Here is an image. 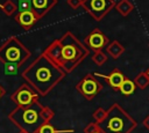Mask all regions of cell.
Here are the masks:
<instances>
[{
	"instance_id": "6da1fadb",
	"label": "cell",
	"mask_w": 149,
	"mask_h": 133,
	"mask_svg": "<svg viewBox=\"0 0 149 133\" xmlns=\"http://www.w3.org/2000/svg\"><path fill=\"white\" fill-rule=\"evenodd\" d=\"M43 53L68 74L73 72L88 56V47L73 32L66 31L61 38L54 39L43 50Z\"/></svg>"
},
{
	"instance_id": "7a4b0ae2",
	"label": "cell",
	"mask_w": 149,
	"mask_h": 133,
	"mask_svg": "<svg viewBox=\"0 0 149 133\" xmlns=\"http://www.w3.org/2000/svg\"><path fill=\"white\" fill-rule=\"evenodd\" d=\"M66 73L51 61L43 52L23 69L21 76L41 96H47L64 77Z\"/></svg>"
},
{
	"instance_id": "3957f363",
	"label": "cell",
	"mask_w": 149,
	"mask_h": 133,
	"mask_svg": "<svg viewBox=\"0 0 149 133\" xmlns=\"http://www.w3.org/2000/svg\"><path fill=\"white\" fill-rule=\"evenodd\" d=\"M55 117V111L44 106L40 101L27 106H16L8 113V119L19 128L29 133H37L38 130L47 123H50Z\"/></svg>"
},
{
	"instance_id": "277c9868",
	"label": "cell",
	"mask_w": 149,
	"mask_h": 133,
	"mask_svg": "<svg viewBox=\"0 0 149 133\" xmlns=\"http://www.w3.org/2000/svg\"><path fill=\"white\" fill-rule=\"evenodd\" d=\"M136 126L137 123L135 119H133L118 103L112 104L107 109L105 119L99 123V127L104 133H130Z\"/></svg>"
},
{
	"instance_id": "5b68a950",
	"label": "cell",
	"mask_w": 149,
	"mask_h": 133,
	"mask_svg": "<svg viewBox=\"0 0 149 133\" xmlns=\"http://www.w3.org/2000/svg\"><path fill=\"white\" fill-rule=\"evenodd\" d=\"M30 51L15 36L8 37L0 45V61L2 64L13 62L22 66L30 58Z\"/></svg>"
},
{
	"instance_id": "8992f818",
	"label": "cell",
	"mask_w": 149,
	"mask_h": 133,
	"mask_svg": "<svg viewBox=\"0 0 149 133\" xmlns=\"http://www.w3.org/2000/svg\"><path fill=\"white\" fill-rule=\"evenodd\" d=\"M114 0H83L81 8L95 21H101L114 7Z\"/></svg>"
},
{
	"instance_id": "52a82bcc",
	"label": "cell",
	"mask_w": 149,
	"mask_h": 133,
	"mask_svg": "<svg viewBox=\"0 0 149 133\" xmlns=\"http://www.w3.org/2000/svg\"><path fill=\"white\" fill-rule=\"evenodd\" d=\"M104 86L102 83L98 80V77L92 73L85 75L77 84H76V90L81 94L87 101H92L101 90Z\"/></svg>"
},
{
	"instance_id": "ba28073f",
	"label": "cell",
	"mask_w": 149,
	"mask_h": 133,
	"mask_svg": "<svg viewBox=\"0 0 149 133\" xmlns=\"http://www.w3.org/2000/svg\"><path fill=\"white\" fill-rule=\"evenodd\" d=\"M41 95L28 83L21 84L14 93L10 95V101L16 104V106H27L38 101Z\"/></svg>"
},
{
	"instance_id": "9c48e42d",
	"label": "cell",
	"mask_w": 149,
	"mask_h": 133,
	"mask_svg": "<svg viewBox=\"0 0 149 133\" xmlns=\"http://www.w3.org/2000/svg\"><path fill=\"white\" fill-rule=\"evenodd\" d=\"M84 44L86 45V47L93 51H100L109 44V39L99 28H94L84 38Z\"/></svg>"
},
{
	"instance_id": "30bf717a",
	"label": "cell",
	"mask_w": 149,
	"mask_h": 133,
	"mask_svg": "<svg viewBox=\"0 0 149 133\" xmlns=\"http://www.w3.org/2000/svg\"><path fill=\"white\" fill-rule=\"evenodd\" d=\"M14 20L21 25L23 30H30L35 25V23L40 20V17L34 10H26V12H19L17 14H15Z\"/></svg>"
},
{
	"instance_id": "8fae6325",
	"label": "cell",
	"mask_w": 149,
	"mask_h": 133,
	"mask_svg": "<svg viewBox=\"0 0 149 133\" xmlns=\"http://www.w3.org/2000/svg\"><path fill=\"white\" fill-rule=\"evenodd\" d=\"M93 74H94L97 77H102V79L107 80L108 84H109L113 89H115V90H119L120 86L122 84V82H123L125 79H126L125 74H123L120 69H118V68H114L109 74H101V73H98V72H94Z\"/></svg>"
},
{
	"instance_id": "7c38bea8",
	"label": "cell",
	"mask_w": 149,
	"mask_h": 133,
	"mask_svg": "<svg viewBox=\"0 0 149 133\" xmlns=\"http://www.w3.org/2000/svg\"><path fill=\"white\" fill-rule=\"evenodd\" d=\"M30 2L33 10L40 19H42L51 8L57 5V0H30Z\"/></svg>"
},
{
	"instance_id": "4fadbf2b",
	"label": "cell",
	"mask_w": 149,
	"mask_h": 133,
	"mask_svg": "<svg viewBox=\"0 0 149 133\" xmlns=\"http://www.w3.org/2000/svg\"><path fill=\"white\" fill-rule=\"evenodd\" d=\"M125 52V46L119 40H113L106 46V53L113 59H119Z\"/></svg>"
},
{
	"instance_id": "5bb4252c",
	"label": "cell",
	"mask_w": 149,
	"mask_h": 133,
	"mask_svg": "<svg viewBox=\"0 0 149 133\" xmlns=\"http://www.w3.org/2000/svg\"><path fill=\"white\" fill-rule=\"evenodd\" d=\"M114 9H115L121 16L126 17V16H128V15L133 12L134 6H133V3H132L129 0H120L119 2L115 3Z\"/></svg>"
},
{
	"instance_id": "9a60e30c",
	"label": "cell",
	"mask_w": 149,
	"mask_h": 133,
	"mask_svg": "<svg viewBox=\"0 0 149 133\" xmlns=\"http://www.w3.org/2000/svg\"><path fill=\"white\" fill-rule=\"evenodd\" d=\"M119 90L121 91L122 95L129 96V95H132V94L135 93V90H136V84H135L134 80H130V79H127V77H126L125 81L122 82V84L120 86Z\"/></svg>"
},
{
	"instance_id": "2e32d148",
	"label": "cell",
	"mask_w": 149,
	"mask_h": 133,
	"mask_svg": "<svg viewBox=\"0 0 149 133\" xmlns=\"http://www.w3.org/2000/svg\"><path fill=\"white\" fill-rule=\"evenodd\" d=\"M0 8L7 16H13L17 10V5L12 0H6L3 3H0Z\"/></svg>"
},
{
	"instance_id": "e0dca14e",
	"label": "cell",
	"mask_w": 149,
	"mask_h": 133,
	"mask_svg": "<svg viewBox=\"0 0 149 133\" xmlns=\"http://www.w3.org/2000/svg\"><path fill=\"white\" fill-rule=\"evenodd\" d=\"M134 82H135V84H136L137 88H140V89H146V88L149 86V76H148V74L146 73V71L139 73V74L135 76Z\"/></svg>"
},
{
	"instance_id": "ac0fdd59",
	"label": "cell",
	"mask_w": 149,
	"mask_h": 133,
	"mask_svg": "<svg viewBox=\"0 0 149 133\" xmlns=\"http://www.w3.org/2000/svg\"><path fill=\"white\" fill-rule=\"evenodd\" d=\"M73 132H74V130H72V128H69V130H56L50 123H47L38 130L37 133H73Z\"/></svg>"
},
{
	"instance_id": "d6986e66",
	"label": "cell",
	"mask_w": 149,
	"mask_h": 133,
	"mask_svg": "<svg viewBox=\"0 0 149 133\" xmlns=\"http://www.w3.org/2000/svg\"><path fill=\"white\" fill-rule=\"evenodd\" d=\"M107 59H108L107 53L102 52L101 50L100 51H94V53L92 54V61L98 66H102L104 64H106Z\"/></svg>"
},
{
	"instance_id": "ffe728a7",
	"label": "cell",
	"mask_w": 149,
	"mask_h": 133,
	"mask_svg": "<svg viewBox=\"0 0 149 133\" xmlns=\"http://www.w3.org/2000/svg\"><path fill=\"white\" fill-rule=\"evenodd\" d=\"M20 67H21V66L17 65V64L6 62V64H3V73H5L6 75H16Z\"/></svg>"
},
{
	"instance_id": "44dd1931",
	"label": "cell",
	"mask_w": 149,
	"mask_h": 133,
	"mask_svg": "<svg viewBox=\"0 0 149 133\" xmlns=\"http://www.w3.org/2000/svg\"><path fill=\"white\" fill-rule=\"evenodd\" d=\"M106 113H107V110H105L104 108L99 106V108H97V109L94 110V112L92 113V117H93L94 121L99 124L100 121H102V120L105 119V117H106Z\"/></svg>"
},
{
	"instance_id": "7402d4cb",
	"label": "cell",
	"mask_w": 149,
	"mask_h": 133,
	"mask_svg": "<svg viewBox=\"0 0 149 133\" xmlns=\"http://www.w3.org/2000/svg\"><path fill=\"white\" fill-rule=\"evenodd\" d=\"M17 10H19V12L33 10L30 0H17Z\"/></svg>"
},
{
	"instance_id": "603a6c76",
	"label": "cell",
	"mask_w": 149,
	"mask_h": 133,
	"mask_svg": "<svg viewBox=\"0 0 149 133\" xmlns=\"http://www.w3.org/2000/svg\"><path fill=\"white\" fill-rule=\"evenodd\" d=\"M66 3L70 6V8H72V9H77V8L81 7L83 0H66Z\"/></svg>"
},
{
	"instance_id": "cb8c5ba5",
	"label": "cell",
	"mask_w": 149,
	"mask_h": 133,
	"mask_svg": "<svg viewBox=\"0 0 149 133\" xmlns=\"http://www.w3.org/2000/svg\"><path fill=\"white\" fill-rule=\"evenodd\" d=\"M143 126H144V128H146V130H148V131H149V114H147V116H146V118L143 119Z\"/></svg>"
},
{
	"instance_id": "d4e9b609",
	"label": "cell",
	"mask_w": 149,
	"mask_h": 133,
	"mask_svg": "<svg viewBox=\"0 0 149 133\" xmlns=\"http://www.w3.org/2000/svg\"><path fill=\"white\" fill-rule=\"evenodd\" d=\"M5 94H6V89H5V88H3V87L0 84V99H1V98L5 96Z\"/></svg>"
},
{
	"instance_id": "484cf974",
	"label": "cell",
	"mask_w": 149,
	"mask_h": 133,
	"mask_svg": "<svg viewBox=\"0 0 149 133\" xmlns=\"http://www.w3.org/2000/svg\"><path fill=\"white\" fill-rule=\"evenodd\" d=\"M92 133H104V131H102L101 128H99V130H97V131H94V132H92Z\"/></svg>"
},
{
	"instance_id": "4316f807",
	"label": "cell",
	"mask_w": 149,
	"mask_h": 133,
	"mask_svg": "<svg viewBox=\"0 0 149 133\" xmlns=\"http://www.w3.org/2000/svg\"><path fill=\"white\" fill-rule=\"evenodd\" d=\"M17 133H29V132H27V131H24V130H22V128H20Z\"/></svg>"
},
{
	"instance_id": "83f0119b",
	"label": "cell",
	"mask_w": 149,
	"mask_h": 133,
	"mask_svg": "<svg viewBox=\"0 0 149 133\" xmlns=\"http://www.w3.org/2000/svg\"><path fill=\"white\" fill-rule=\"evenodd\" d=\"M146 73H147V74H148V76H149V67L147 68V71H146Z\"/></svg>"
},
{
	"instance_id": "f1b7e54d",
	"label": "cell",
	"mask_w": 149,
	"mask_h": 133,
	"mask_svg": "<svg viewBox=\"0 0 149 133\" xmlns=\"http://www.w3.org/2000/svg\"><path fill=\"white\" fill-rule=\"evenodd\" d=\"M148 99H149V98H148Z\"/></svg>"
}]
</instances>
